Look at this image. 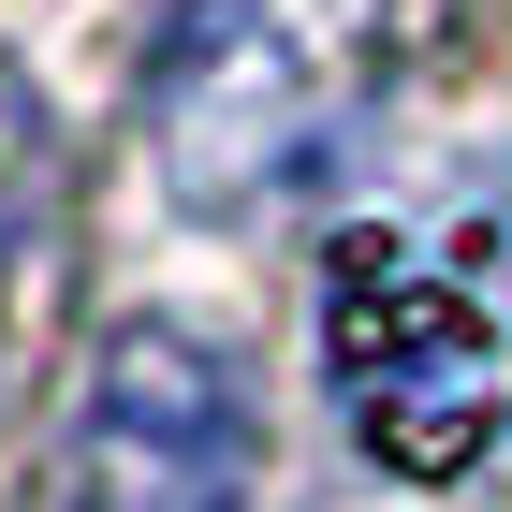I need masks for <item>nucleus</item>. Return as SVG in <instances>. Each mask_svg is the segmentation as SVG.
<instances>
[{"label":"nucleus","mask_w":512,"mask_h":512,"mask_svg":"<svg viewBox=\"0 0 512 512\" xmlns=\"http://www.w3.org/2000/svg\"><path fill=\"white\" fill-rule=\"evenodd\" d=\"M381 0H176L147 59V161L176 220H249L381 103Z\"/></svg>","instance_id":"1"},{"label":"nucleus","mask_w":512,"mask_h":512,"mask_svg":"<svg viewBox=\"0 0 512 512\" xmlns=\"http://www.w3.org/2000/svg\"><path fill=\"white\" fill-rule=\"evenodd\" d=\"M322 381L395 483H469L512 425L498 322L454 278V249L410 235V220H352L322 249Z\"/></svg>","instance_id":"2"},{"label":"nucleus","mask_w":512,"mask_h":512,"mask_svg":"<svg viewBox=\"0 0 512 512\" xmlns=\"http://www.w3.org/2000/svg\"><path fill=\"white\" fill-rule=\"evenodd\" d=\"M249 483H264L249 366L205 322H161V308L118 322L88 366V410H74L59 512H249Z\"/></svg>","instance_id":"3"},{"label":"nucleus","mask_w":512,"mask_h":512,"mask_svg":"<svg viewBox=\"0 0 512 512\" xmlns=\"http://www.w3.org/2000/svg\"><path fill=\"white\" fill-rule=\"evenodd\" d=\"M15 249H30V191H15V161H0V293H15Z\"/></svg>","instance_id":"4"}]
</instances>
